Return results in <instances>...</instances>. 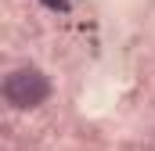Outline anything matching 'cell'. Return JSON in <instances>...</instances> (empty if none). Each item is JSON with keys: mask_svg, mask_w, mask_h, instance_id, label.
Instances as JSON below:
<instances>
[{"mask_svg": "<svg viewBox=\"0 0 155 151\" xmlns=\"http://www.w3.org/2000/svg\"><path fill=\"white\" fill-rule=\"evenodd\" d=\"M47 97H51V79L40 72V69H33V65H22V69L7 72V79H4V101H7L15 112L40 108Z\"/></svg>", "mask_w": 155, "mask_h": 151, "instance_id": "obj_1", "label": "cell"}]
</instances>
